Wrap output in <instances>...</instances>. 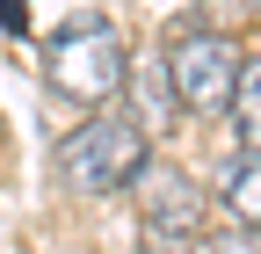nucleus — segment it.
Wrapping results in <instances>:
<instances>
[{
    "instance_id": "nucleus-2",
    "label": "nucleus",
    "mask_w": 261,
    "mask_h": 254,
    "mask_svg": "<svg viewBox=\"0 0 261 254\" xmlns=\"http://www.w3.org/2000/svg\"><path fill=\"white\" fill-rule=\"evenodd\" d=\"M145 160L152 153H145V123L138 116H94V123H80V131L58 138V182L80 189V196L130 189V174Z\"/></svg>"
},
{
    "instance_id": "nucleus-6",
    "label": "nucleus",
    "mask_w": 261,
    "mask_h": 254,
    "mask_svg": "<svg viewBox=\"0 0 261 254\" xmlns=\"http://www.w3.org/2000/svg\"><path fill=\"white\" fill-rule=\"evenodd\" d=\"M232 131H240V145L261 160V58H247V66H240V87H232Z\"/></svg>"
},
{
    "instance_id": "nucleus-3",
    "label": "nucleus",
    "mask_w": 261,
    "mask_h": 254,
    "mask_svg": "<svg viewBox=\"0 0 261 254\" xmlns=\"http://www.w3.org/2000/svg\"><path fill=\"white\" fill-rule=\"evenodd\" d=\"M240 44L218 37V29H181V37H167V87L181 94L189 109H232V87H240Z\"/></svg>"
},
{
    "instance_id": "nucleus-1",
    "label": "nucleus",
    "mask_w": 261,
    "mask_h": 254,
    "mask_svg": "<svg viewBox=\"0 0 261 254\" xmlns=\"http://www.w3.org/2000/svg\"><path fill=\"white\" fill-rule=\"evenodd\" d=\"M44 80L65 94V102H109V94L130 80L123 29H116L109 15H80V22H65L58 37L44 44Z\"/></svg>"
},
{
    "instance_id": "nucleus-4",
    "label": "nucleus",
    "mask_w": 261,
    "mask_h": 254,
    "mask_svg": "<svg viewBox=\"0 0 261 254\" xmlns=\"http://www.w3.org/2000/svg\"><path fill=\"white\" fill-rule=\"evenodd\" d=\"M130 196H138V218L152 233H203V189H196L174 160H145L130 174Z\"/></svg>"
},
{
    "instance_id": "nucleus-7",
    "label": "nucleus",
    "mask_w": 261,
    "mask_h": 254,
    "mask_svg": "<svg viewBox=\"0 0 261 254\" xmlns=\"http://www.w3.org/2000/svg\"><path fill=\"white\" fill-rule=\"evenodd\" d=\"M189 254H261V240H254V233H240V225H218V233H196V240H189Z\"/></svg>"
},
{
    "instance_id": "nucleus-8",
    "label": "nucleus",
    "mask_w": 261,
    "mask_h": 254,
    "mask_svg": "<svg viewBox=\"0 0 261 254\" xmlns=\"http://www.w3.org/2000/svg\"><path fill=\"white\" fill-rule=\"evenodd\" d=\"M138 254H189V233H152V225H145Z\"/></svg>"
},
{
    "instance_id": "nucleus-5",
    "label": "nucleus",
    "mask_w": 261,
    "mask_h": 254,
    "mask_svg": "<svg viewBox=\"0 0 261 254\" xmlns=\"http://www.w3.org/2000/svg\"><path fill=\"white\" fill-rule=\"evenodd\" d=\"M218 196H225V211H232V225L261 240V160H254V153L225 160V174H218Z\"/></svg>"
}]
</instances>
